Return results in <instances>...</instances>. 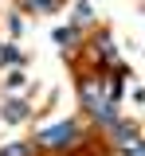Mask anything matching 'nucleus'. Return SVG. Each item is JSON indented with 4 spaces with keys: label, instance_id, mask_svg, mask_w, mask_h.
<instances>
[{
    "label": "nucleus",
    "instance_id": "nucleus-4",
    "mask_svg": "<svg viewBox=\"0 0 145 156\" xmlns=\"http://www.w3.org/2000/svg\"><path fill=\"white\" fill-rule=\"evenodd\" d=\"M94 55H98V58H106V62H114V58H118V51H114L110 35H98V39H94Z\"/></svg>",
    "mask_w": 145,
    "mask_h": 156
},
{
    "label": "nucleus",
    "instance_id": "nucleus-8",
    "mask_svg": "<svg viewBox=\"0 0 145 156\" xmlns=\"http://www.w3.org/2000/svg\"><path fill=\"white\" fill-rule=\"evenodd\" d=\"M0 156H32L28 144H8V148H0Z\"/></svg>",
    "mask_w": 145,
    "mask_h": 156
},
{
    "label": "nucleus",
    "instance_id": "nucleus-1",
    "mask_svg": "<svg viewBox=\"0 0 145 156\" xmlns=\"http://www.w3.org/2000/svg\"><path fill=\"white\" fill-rule=\"evenodd\" d=\"M79 125L75 121H63V125H51V129H39V148H67V144H75L79 140Z\"/></svg>",
    "mask_w": 145,
    "mask_h": 156
},
{
    "label": "nucleus",
    "instance_id": "nucleus-11",
    "mask_svg": "<svg viewBox=\"0 0 145 156\" xmlns=\"http://www.w3.org/2000/svg\"><path fill=\"white\" fill-rule=\"evenodd\" d=\"M0 58H4V62H20V51H16V47H4Z\"/></svg>",
    "mask_w": 145,
    "mask_h": 156
},
{
    "label": "nucleus",
    "instance_id": "nucleus-2",
    "mask_svg": "<svg viewBox=\"0 0 145 156\" xmlns=\"http://www.w3.org/2000/svg\"><path fill=\"white\" fill-rule=\"evenodd\" d=\"M110 136H114V144L122 148L125 140H137V129H133L129 121H114V125H110Z\"/></svg>",
    "mask_w": 145,
    "mask_h": 156
},
{
    "label": "nucleus",
    "instance_id": "nucleus-5",
    "mask_svg": "<svg viewBox=\"0 0 145 156\" xmlns=\"http://www.w3.org/2000/svg\"><path fill=\"white\" fill-rule=\"evenodd\" d=\"M28 8H35V12H55L59 8V0H24Z\"/></svg>",
    "mask_w": 145,
    "mask_h": 156
},
{
    "label": "nucleus",
    "instance_id": "nucleus-10",
    "mask_svg": "<svg viewBox=\"0 0 145 156\" xmlns=\"http://www.w3.org/2000/svg\"><path fill=\"white\" fill-rule=\"evenodd\" d=\"M75 20H79V23H86V20H90V4H86V0L75 8Z\"/></svg>",
    "mask_w": 145,
    "mask_h": 156
},
{
    "label": "nucleus",
    "instance_id": "nucleus-3",
    "mask_svg": "<svg viewBox=\"0 0 145 156\" xmlns=\"http://www.w3.org/2000/svg\"><path fill=\"white\" fill-rule=\"evenodd\" d=\"M28 113H32V105H28V101H20V98L4 105V121H12V125H16V121H24Z\"/></svg>",
    "mask_w": 145,
    "mask_h": 156
},
{
    "label": "nucleus",
    "instance_id": "nucleus-9",
    "mask_svg": "<svg viewBox=\"0 0 145 156\" xmlns=\"http://www.w3.org/2000/svg\"><path fill=\"white\" fill-rule=\"evenodd\" d=\"M4 82H8V90H20V86L28 82V78H24V70H12V74L4 78Z\"/></svg>",
    "mask_w": 145,
    "mask_h": 156
},
{
    "label": "nucleus",
    "instance_id": "nucleus-7",
    "mask_svg": "<svg viewBox=\"0 0 145 156\" xmlns=\"http://www.w3.org/2000/svg\"><path fill=\"white\" fill-rule=\"evenodd\" d=\"M122 152H125V156H145V144H141V140H125Z\"/></svg>",
    "mask_w": 145,
    "mask_h": 156
},
{
    "label": "nucleus",
    "instance_id": "nucleus-6",
    "mask_svg": "<svg viewBox=\"0 0 145 156\" xmlns=\"http://www.w3.org/2000/svg\"><path fill=\"white\" fill-rule=\"evenodd\" d=\"M55 43H79V31L75 27H59L55 31Z\"/></svg>",
    "mask_w": 145,
    "mask_h": 156
}]
</instances>
